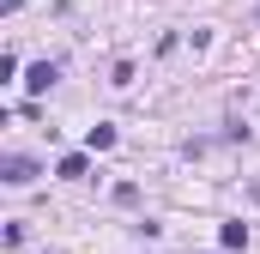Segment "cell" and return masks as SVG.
Listing matches in <instances>:
<instances>
[{
	"mask_svg": "<svg viewBox=\"0 0 260 254\" xmlns=\"http://www.w3.org/2000/svg\"><path fill=\"white\" fill-rule=\"evenodd\" d=\"M85 145H91V151H109V145H115V127H103V121H97L91 133H85Z\"/></svg>",
	"mask_w": 260,
	"mask_h": 254,
	"instance_id": "5",
	"label": "cell"
},
{
	"mask_svg": "<svg viewBox=\"0 0 260 254\" xmlns=\"http://www.w3.org/2000/svg\"><path fill=\"white\" fill-rule=\"evenodd\" d=\"M55 79H61V67H55V61H37L30 73H24V91H30V97H43V91H49Z\"/></svg>",
	"mask_w": 260,
	"mask_h": 254,
	"instance_id": "2",
	"label": "cell"
},
{
	"mask_svg": "<svg viewBox=\"0 0 260 254\" xmlns=\"http://www.w3.org/2000/svg\"><path fill=\"white\" fill-rule=\"evenodd\" d=\"M0 182H6V188H30V182H37V164H30V157H6V164H0Z\"/></svg>",
	"mask_w": 260,
	"mask_h": 254,
	"instance_id": "1",
	"label": "cell"
},
{
	"mask_svg": "<svg viewBox=\"0 0 260 254\" xmlns=\"http://www.w3.org/2000/svg\"><path fill=\"white\" fill-rule=\"evenodd\" d=\"M109 85H133V61H115V67H109Z\"/></svg>",
	"mask_w": 260,
	"mask_h": 254,
	"instance_id": "6",
	"label": "cell"
},
{
	"mask_svg": "<svg viewBox=\"0 0 260 254\" xmlns=\"http://www.w3.org/2000/svg\"><path fill=\"white\" fill-rule=\"evenodd\" d=\"M55 176H67V182H79V176H85V151H67L61 164H55Z\"/></svg>",
	"mask_w": 260,
	"mask_h": 254,
	"instance_id": "4",
	"label": "cell"
},
{
	"mask_svg": "<svg viewBox=\"0 0 260 254\" xmlns=\"http://www.w3.org/2000/svg\"><path fill=\"white\" fill-rule=\"evenodd\" d=\"M248 200H254V206H260V176H254V182H248Z\"/></svg>",
	"mask_w": 260,
	"mask_h": 254,
	"instance_id": "7",
	"label": "cell"
},
{
	"mask_svg": "<svg viewBox=\"0 0 260 254\" xmlns=\"http://www.w3.org/2000/svg\"><path fill=\"white\" fill-rule=\"evenodd\" d=\"M218 242H224L230 254H236V248H248V224H224V230H218Z\"/></svg>",
	"mask_w": 260,
	"mask_h": 254,
	"instance_id": "3",
	"label": "cell"
}]
</instances>
